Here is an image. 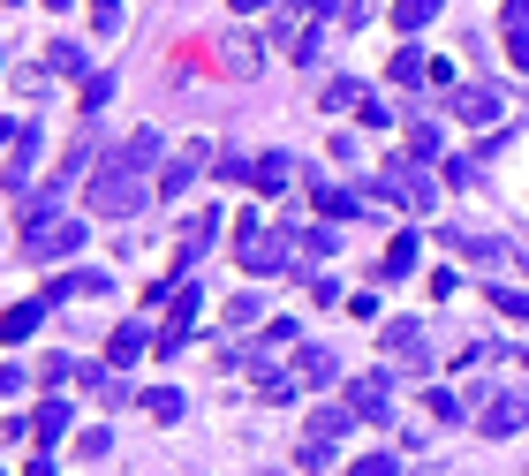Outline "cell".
<instances>
[{
	"mask_svg": "<svg viewBox=\"0 0 529 476\" xmlns=\"http://www.w3.org/2000/svg\"><path fill=\"white\" fill-rule=\"evenodd\" d=\"M144 416H159V424H174V416H182V393H174V386H152V393H144Z\"/></svg>",
	"mask_w": 529,
	"mask_h": 476,
	"instance_id": "2e32d148",
	"label": "cell"
},
{
	"mask_svg": "<svg viewBox=\"0 0 529 476\" xmlns=\"http://www.w3.org/2000/svg\"><path fill=\"white\" fill-rule=\"evenodd\" d=\"M492 303H499V310H507V318H522V325H529V295H522V288H499V295H492Z\"/></svg>",
	"mask_w": 529,
	"mask_h": 476,
	"instance_id": "d4e9b609",
	"label": "cell"
},
{
	"mask_svg": "<svg viewBox=\"0 0 529 476\" xmlns=\"http://www.w3.org/2000/svg\"><path fill=\"white\" fill-rule=\"evenodd\" d=\"M386 356H424V325H416V318H393L386 325Z\"/></svg>",
	"mask_w": 529,
	"mask_h": 476,
	"instance_id": "8fae6325",
	"label": "cell"
},
{
	"mask_svg": "<svg viewBox=\"0 0 529 476\" xmlns=\"http://www.w3.org/2000/svg\"><path fill=\"white\" fill-rule=\"evenodd\" d=\"M46 61H53V76H84V53H76V46H53Z\"/></svg>",
	"mask_w": 529,
	"mask_h": 476,
	"instance_id": "cb8c5ba5",
	"label": "cell"
},
{
	"mask_svg": "<svg viewBox=\"0 0 529 476\" xmlns=\"http://www.w3.org/2000/svg\"><path fill=\"white\" fill-rule=\"evenodd\" d=\"M431 16H439V0H401V8H393V23H401V31H424Z\"/></svg>",
	"mask_w": 529,
	"mask_h": 476,
	"instance_id": "ac0fdd59",
	"label": "cell"
},
{
	"mask_svg": "<svg viewBox=\"0 0 529 476\" xmlns=\"http://www.w3.org/2000/svg\"><path fill=\"white\" fill-rule=\"evenodd\" d=\"M454 106H461V121H477V129H484V121H499V91L469 84V91H454Z\"/></svg>",
	"mask_w": 529,
	"mask_h": 476,
	"instance_id": "9c48e42d",
	"label": "cell"
},
{
	"mask_svg": "<svg viewBox=\"0 0 529 476\" xmlns=\"http://www.w3.org/2000/svg\"><path fill=\"white\" fill-rule=\"evenodd\" d=\"M205 235H212V220L197 212V220H189V235L174 242V257H182V265H197V257H205Z\"/></svg>",
	"mask_w": 529,
	"mask_h": 476,
	"instance_id": "9a60e30c",
	"label": "cell"
},
{
	"mask_svg": "<svg viewBox=\"0 0 529 476\" xmlns=\"http://www.w3.org/2000/svg\"><path fill=\"white\" fill-rule=\"evenodd\" d=\"M31 159H38V129H16V159H8V189H23Z\"/></svg>",
	"mask_w": 529,
	"mask_h": 476,
	"instance_id": "4fadbf2b",
	"label": "cell"
},
{
	"mask_svg": "<svg viewBox=\"0 0 529 476\" xmlns=\"http://www.w3.org/2000/svg\"><path fill=\"white\" fill-rule=\"evenodd\" d=\"M250 174H257V189H288V174H295V159H288V152H265V159H257V167H250Z\"/></svg>",
	"mask_w": 529,
	"mask_h": 476,
	"instance_id": "7c38bea8",
	"label": "cell"
},
{
	"mask_svg": "<svg viewBox=\"0 0 529 476\" xmlns=\"http://www.w3.org/2000/svg\"><path fill=\"white\" fill-rule=\"evenodd\" d=\"M91 16H99V31L114 38V31H121V0H99V8H91Z\"/></svg>",
	"mask_w": 529,
	"mask_h": 476,
	"instance_id": "4316f807",
	"label": "cell"
},
{
	"mask_svg": "<svg viewBox=\"0 0 529 476\" xmlns=\"http://www.w3.org/2000/svg\"><path fill=\"white\" fill-rule=\"evenodd\" d=\"M227 68H235V76H250V68H257V46H250V38H227Z\"/></svg>",
	"mask_w": 529,
	"mask_h": 476,
	"instance_id": "44dd1931",
	"label": "cell"
},
{
	"mask_svg": "<svg viewBox=\"0 0 529 476\" xmlns=\"http://www.w3.org/2000/svg\"><path fill=\"white\" fill-rule=\"evenodd\" d=\"M38 310H46V295H38V303H16V310H8V340H23V333H31V325H38Z\"/></svg>",
	"mask_w": 529,
	"mask_h": 476,
	"instance_id": "7402d4cb",
	"label": "cell"
},
{
	"mask_svg": "<svg viewBox=\"0 0 529 476\" xmlns=\"http://www.w3.org/2000/svg\"><path fill=\"white\" fill-rule=\"evenodd\" d=\"M197 174H205V152H182V159H174L167 174H159V197H182V189L197 182Z\"/></svg>",
	"mask_w": 529,
	"mask_h": 476,
	"instance_id": "8992f818",
	"label": "cell"
},
{
	"mask_svg": "<svg viewBox=\"0 0 529 476\" xmlns=\"http://www.w3.org/2000/svg\"><path fill=\"white\" fill-rule=\"evenodd\" d=\"M348 408H356V416H386V378H356V386H348Z\"/></svg>",
	"mask_w": 529,
	"mask_h": 476,
	"instance_id": "ba28073f",
	"label": "cell"
},
{
	"mask_svg": "<svg viewBox=\"0 0 529 476\" xmlns=\"http://www.w3.org/2000/svg\"><path fill=\"white\" fill-rule=\"evenodd\" d=\"M424 76H439V61H431V53H416V46L393 53V84H424Z\"/></svg>",
	"mask_w": 529,
	"mask_h": 476,
	"instance_id": "30bf717a",
	"label": "cell"
},
{
	"mask_svg": "<svg viewBox=\"0 0 529 476\" xmlns=\"http://www.w3.org/2000/svg\"><path fill=\"white\" fill-rule=\"evenodd\" d=\"M386 189L401 204H424V212H431V197H439V189L424 182V167H409V159H393V167H386Z\"/></svg>",
	"mask_w": 529,
	"mask_h": 476,
	"instance_id": "277c9868",
	"label": "cell"
},
{
	"mask_svg": "<svg viewBox=\"0 0 529 476\" xmlns=\"http://www.w3.org/2000/svg\"><path fill=\"white\" fill-rule=\"evenodd\" d=\"M341 431H348V416H341V408H318V416H310V439H325V446H333Z\"/></svg>",
	"mask_w": 529,
	"mask_h": 476,
	"instance_id": "d6986e66",
	"label": "cell"
},
{
	"mask_svg": "<svg viewBox=\"0 0 529 476\" xmlns=\"http://www.w3.org/2000/svg\"><path fill=\"white\" fill-rule=\"evenodd\" d=\"M144 356V333H137V325H121V333H114V363H137Z\"/></svg>",
	"mask_w": 529,
	"mask_h": 476,
	"instance_id": "603a6c76",
	"label": "cell"
},
{
	"mask_svg": "<svg viewBox=\"0 0 529 476\" xmlns=\"http://www.w3.org/2000/svg\"><path fill=\"white\" fill-rule=\"evenodd\" d=\"M409 152H416V159H431V152H439V121L409 114Z\"/></svg>",
	"mask_w": 529,
	"mask_h": 476,
	"instance_id": "e0dca14e",
	"label": "cell"
},
{
	"mask_svg": "<svg viewBox=\"0 0 529 476\" xmlns=\"http://www.w3.org/2000/svg\"><path fill=\"white\" fill-rule=\"evenodd\" d=\"M242 265H250V272H280V265H288L280 235H250V242H242Z\"/></svg>",
	"mask_w": 529,
	"mask_h": 476,
	"instance_id": "5b68a950",
	"label": "cell"
},
{
	"mask_svg": "<svg viewBox=\"0 0 529 476\" xmlns=\"http://www.w3.org/2000/svg\"><path fill=\"white\" fill-rule=\"evenodd\" d=\"M356 476H393V454H363V461H356Z\"/></svg>",
	"mask_w": 529,
	"mask_h": 476,
	"instance_id": "83f0119b",
	"label": "cell"
},
{
	"mask_svg": "<svg viewBox=\"0 0 529 476\" xmlns=\"http://www.w3.org/2000/svg\"><path fill=\"white\" fill-rule=\"evenodd\" d=\"M446 242H454V250L469 257V265H484V272L499 265V242H484V235H446Z\"/></svg>",
	"mask_w": 529,
	"mask_h": 476,
	"instance_id": "5bb4252c",
	"label": "cell"
},
{
	"mask_svg": "<svg viewBox=\"0 0 529 476\" xmlns=\"http://www.w3.org/2000/svg\"><path fill=\"white\" fill-rule=\"evenodd\" d=\"M76 242H84V227H76V220H38V227H31V242H23V257L53 265V257H76Z\"/></svg>",
	"mask_w": 529,
	"mask_h": 476,
	"instance_id": "7a4b0ae2",
	"label": "cell"
},
{
	"mask_svg": "<svg viewBox=\"0 0 529 476\" xmlns=\"http://www.w3.org/2000/svg\"><path fill=\"white\" fill-rule=\"evenodd\" d=\"M295 371H303V386H333V378H341V356H325V348H303V356H295Z\"/></svg>",
	"mask_w": 529,
	"mask_h": 476,
	"instance_id": "52a82bcc",
	"label": "cell"
},
{
	"mask_svg": "<svg viewBox=\"0 0 529 476\" xmlns=\"http://www.w3.org/2000/svg\"><path fill=\"white\" fill-rule=\"evenodd\" d=\"M303 242H310V257H333V250H341V235H333V227H310Z\"/></svg>",
	"mask_w": 529,
	"mask_h": 476,
	"instance_id": "484cf974",
	"label": "cell"
},
{
	"mask_svg": "<svg viewBox=\"0 0 529 476\" xmlns=\"http://www.w3.org/2000/svg\"><path fill=\"white\" fill-rule=\"evenodd\" d=\"M235 8H265V0H235Z\"/></svg>",
	"mask_w": 529,
	"mask_h": 476,
	"instance_id": "f1b7e54d",
	"label": "cell"
},
{
	"mask_svg": "<svg viewBox=\"0 0 529 476\" xmlns=\"http://www.w3.org/2000/svg\"><path fill=\"white\" fill-rule=\"evenodd\" d=\"M31 424L46 431V439H61V431H69V401H46V408H38V416H31Z\"/></svg>",
	"mask_w": 529,
	"mask_h": 476,
	"instance_id": "ffe728a7",
	"label": "cell"
},
{
	"mask_svg": "<svg viewBox=\"0 0 529 476\" xmlns=\"http://www.w3.org/2000/svg\"><path fill=\"white\" fill-rule=\"evenodd\" d=\"M137 204H144V174H137V159H129V152L106 159L99 182H91V212H106V220H129Z\"/></svg>",
	"mask_w": 529,
	"mask_h": 476,
	"instance_id": "6da1fadb",
	"label": "cell"
},
{
	"mask_svg": "<svg viewBox=\"0 0 529 476\" xmlns=\"http://www.w3.org/2000/svg\"><path fill=\"white\" fill-rule=\"evenodd\" d=\"M522 424H529L522 393H492V401H484V439H514Z\"/></svg>",
	"mask_w": 529,
	"mask_h": 476,
	"instance_id": "3957f363",
	"label": "cell"
}]
</instances>
